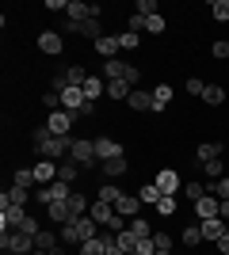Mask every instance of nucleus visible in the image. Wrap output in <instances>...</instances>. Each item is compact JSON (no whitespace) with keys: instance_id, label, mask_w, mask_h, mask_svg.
Instances as JSON below:
<instances>
[{"instance_id":"f257e3e1","label":"nucleus","mask_w":229,"mask_h":255,"mask_svg":"<svg viewBox=\"0 0 229 255\" xmlns=\"http://www.w3.org/2000/svg\"><path fill=\"white\" fill-rule=\"evenodd\" d=\"M0 248L4 252H11V255H31L34 252V236H27L23 229H4V236H0Z\"/></svg>"},{"instance_id":"f03ea898","label":"nucleus","mask_w":229,"mask_h":255,"mask_svg":"<svg viewBox=\"0 0 229 255\" xmlns=\"http://www.w3.org/2000/svg\"><path fill=\"white\" fill-rule=\"evenodd\" d=\"M69 160H73V164H84V168H92V164H96V141L73 137V145H69Z\"/></svg>"},{"instance_id":"7ed1b4c3","label":"nucleus","mask_w":229,"mask_h":255,"mask_svg":"<svg viewBox=\"0 0 229 255\" xmlns=\"http://www.w3.org/2000/svg\"><path fill=\"white\" fill-rule=\"evenodd\" d=\"M73 122H76V111H54V115L46 118V126H50V133H57V137H73Z\"/></svg>"},{"instance_id":"20e7f679","label":"nucleus","mask_w":229,"mask_h":255,"mask_svg":"<svg viewBox=\"0 0 229 255\" xmlns=\"http://www.w3.org/2000/svg\"><path fill=\"white\" fill-rule=\"evenodd\" d=\"M103 76H107V80H126V84L134 88V80H138V69H134V65H126V61H119V57H115V61H103Z\"/></svg>"},{"instance_id":"39448f33","label":"nucleus","mask_w":229,"mask_h":255,"mask_svg":"<svg viewBox=\"0 0 229 255\" xmlns=\"http://www.w3.org/2000/svg\"><path fill=\"white\" fill-rule=\"evenodd\" d=\"M65 31H69V34H84V38H92V42H99V38H103V31H99V19H84V23L65 19Z\"/></svg>"},{"instance_id":"423d86ee","label":"nucleus","mask_w":229,"mask_h":255,"mask_svg":"<svg viewBox=\"0 0 229 255\" xmlns=\"http://www.w3.org/2000/svg\"><path fill=\"white\" fill-rule=\"evenodd\" d=\"M153 183L161 187V194H180V191H184V179H180V171H172V168H164Z\"/></svg>"},{"instance_id":"0eeeda50","label":"nucleus","mask_w":229,"mask_h":255,"mask_svg":"<svg viewBox=\"0 0 229 255\" xmlns=\"http://www.w3.org/2000/svg\"><path fill=\"white\" fill-rule=\"evenodd\" d=\"M69 145H73V137H57V133H54V137L46 141V145H42L38 152H42L46 160H61V156L69 152Z\"/></svg>"},{"instance_id":"6e6552de","label":"nucleus","mask_w":229,"mask_h":255,"mask_svg":"<svg viewBox=\"0 0 229 255\" xmlns=\"http://www.w3.org/2000/svg\"><path fill=\"white\" fill-rule=\"evenodd\" d=\"M96 141V160L103 164V160H115V156H122V145L115 137H92Z\"/></svg>"},{"instance_id":"1a4fd4ad","label":"nucleus","mask_w":229,"mask_h":255,"mask_svg":"<svg viewBox=\"0 0 229 255\" xmlns=\"http://www.w3.org/2000/svg\"><path fill=\"white\" fill-rule=\"evenodd\" d=\"M73 221H76V236H80V244H84V240H96V236H99V221L92 217V213H84V217H73Z\"/></svg>"},{"instance_id":"9d476101","label":"nucleus","mask_w":229,"mask_h":255,"mask_svg":"<svg viewBox=\"0 0 229 255\" xmlns=\"http://www.w3.org/2000/svg\"><path fill=\"white\" fill-rule=\"evenodd\" d=\"M119 50H122L119 34H103V38L96 42V53L103 57V61H115V57H119Z\"/></svg>"},{"instance_id":"9b49d317","label":"nucleus","mask_w":229,"mask_h":255,"mask_svg":"<svg viewBox=\"0 0 229 255\" xmlns=\"http://www.w3.org/2000/svg\"><path fill=\"white\" fill-rule=\"evenodd\" d=\"M138 210H142V198H138V194H122L119 202H115V213H119V217H126V221H134V217H138Z\"/></svg>"},{"instance_id":"f8f14e48","label":"nucleus","mask_w":229,"mask_h":255,"mask_svg":"<svg viewBox=\"0 0 229 255\" xmlns=\"http://www.w3.org/2000/svg\"><path fill=\"white\" fill-rule=\"evenodd\" d=\"M27 217H31V213L23 210V206H8V210H0V225H4L8 233H11V229H19Z\"/></svg>"},{"instance_id":"ddd939ff","label":"nucleus","mask_w":229,"mask_h":255,"mask_svg":"<svg viewBox=\"0 0 229 255\" xmlns=\"http://www.w3.org/2000/svg\"><path fill=\"white\" fill-rule=\"evenodd\" d=\"M199 229H203V240H214V244H218L222 236L229 233V225L222 221V217H210V221H199Z\"/></svg>"},{"instance_id":"4468645a","label":"nucleus","mask_w":229,"mask_h":255,"mask_svg":"<svg viewBox=\"0 0 229 255\" xmlns=\"http://www.w3.org/2000/svg\"><path fill=\"white\" fill-rule=\"evenodd\" d=\"M31 198H34L31 191H23V187H11V191L0 194V210H8V206H27Z\"/></svg>"},{"instance_id":"2eb2a0df","label":"nucleus","mask_w":229,"mask_h":255,"mask_svg":"<svg viewBox=\"0 0 229 255\" xmlns=\"http://www.w3.org/2000/svg\"><path fill=\"white\" fill-rule=\"evenodd\" d=\"M218 210H222V202L214 198V194H203L195 202V213H199V221H210V217H218Z\"/></svg>"},{"instance_id":"dca6fc26","label":"nucleus","mask_w":229,"mask_h":255,"mask_svg":"<svg viewBox=\"0 0 229 255\" xmlns=\"http://www.w3.org/2000/svg\"><path fill=\"white\" fill-rule=\"evenodd\" d=\"M34 179H38V187H50V183H57V164H54V160L34 164Z\"/></svg>"},{"instance_id":"f3484780","label":"nucleus","mask_w":229,"mask_h":255,"mask_svg":"<svg viewBox=\"0 0 229 255\" xmlns=\"http://www.w3.org/2000/svg\"><path fill=\"white\" fill-rule=\"evenodd\" d=\"M61 46H65V42H61V34H57V31H42V34H38V50L50 53V57L61 53Z\"/></svg>"},{"instance_id":"a211bd4d","label":"nucleus","mask_w":229,"mask_h":255,"mask_svg":"<svg viewBox=\"0 0 229 255\" xmlns=\"http://www.w3.org/2000/svg\"><path fill=\"white\" fill-rule=\"evenodd\" d=\"M84 103H88L84 88H65V92H61V107H65V111H80Z\"/></svg>"},{"instance_id":"6ab92c4d","label":"nucleus","mask_w":229,"mask_h":255,"mask_svg":"<svg viewBox=\"0 0 229 255\" xmlns=\"http://www.w3.org/2000/svg\"><path fill=\"white\" fill-rule=\"evenodd\" d=\"M126 168H130V164H126V156H115V160H103V164H99V171H103L107 179H119V175H126Z\"/></svg>"},{"instance_id":"aec40b11","label":"nucleus","mask_w":229,"mask_h":255,"mask_svg":"<svg viewBox=\"0 0 229 255\" xmlns=\"http://www.w3.org/2000/svg\"><path fill=\"white\" fill-rule=\"evenodd\" d=\"M103 92H107V80H99V76H88V80H84V99H88V103H96Z\"/></svg>"},{"instance_id":"412c9836","label":"nucleus","mask_w":229,"mask_h":255,"mask_svg":"<svg viewBox=\"0 0 229 255\" xmlns=\"http://www.w3.org/2000/svg\"><path fill=\"white\" fill-rule=\"evenodd\" d=\"M126 103H130V111H153V92H138V88H134Z\"/></svg>"},{"instance_id":"4be33fe9","label":"nucleus","mask_w":229,"mask_h":255,"mask_svg":"<svg viewBox=\"0 0 229 255\" xmlns=\"http://www.w3.org/2000/svg\"><path fill=\"white\" fill-rule=\"evenodd\" d=\"M46 217H50V221H57V225L73 221V213H69V202H54V206H46Z\"/></svg>"},{"instance_id":"5701e85b","label":"nucleus","mask_w":229,"mask_h":255,"mask_svg":"<svg viewBox=\"0 0 229 255\" xmlns=\"http://www.w3.org/2000/svg\"><path fill=\"white\" fill-rule=\"evenodd\" d=\"M195 156L203 160V164H210V160H222V145H214V141H203L195 149Z\"/></svg>"},{"instance_id":"b1692460","label":"nucleus","mask_w":229,"mask_h":255,"mask_svg":"<svg viewBox=\"0 0 229 255\" xmlns=\"http://www.w3.org/2000/svg\"><path fill=\"white\" fill-rule=\"evenodd\" d=\"M57 244H61V236H54L50 229H42V233L34 236V248H38V252H54Z\"/></svg>"},{"instance_id":"393cba45","label":"nucleus","mask_w":229,"mask_h":255,"mask_svg":"<svg viewBox=\"0 0 229 255\" xmlns=\"http://www.w3.org/2000/svg\"><path fill=\"white\" fill-rule=\"evenodd\" d=\"M168 99H172V84H157L153 88V111H164Z\"/></svg>"},{"instance_id":"a878e982","label":"nucleus","mask_w":229,"mask_h":255,"mask_svg":"<svg viewBox=\"0 0 229 255\" xmlns=\"http://www.w3.org/2000/svg\"><path fill=\"white\" fill-rule=\"evenodd\" d=\"M130 92H134V88L126 84V80H107V96H111V99H122V103H126V99H130Z\"/></svg>"},{"instance_id":"bb28decb","label":"nucleus","mask_w":229,"mask_h":255,"mask_svg":"<svg viewBox=\"0 0 229 255\" xmlns=\"http://www.w3.org/2000/svg\"><path fill=\"white\" fill-rule=\"evenodd\" d=\"M88 213H92V217H96L99 225H107L111 217H115V206H107V202H99V198H96V202H92V210H88Z\"/></svg>"},{"instance_id":"cd10ccee","label":"nucleus","mask_w":229,"mask_h":255,"mask_svg":"<svg viewBox=\"0 0 229 255\" xmlns=\"http://www.w3.org/2000/svg\"><path fill=\"white\" fill-rule=\"evenodd\" d=\"M57 236H61V244H65V248H80V236H76V221H65Z\"/></svg>"},{"instance_id":"c85d7f7f","label":"nucleus","mask_w":229,"mask_h":255,"mask_svg":"<svg viewBox=\"0 0 229 255\" xmlns=\"http://www.w3.org/2000/svg\"><path fill=\"white\" fill-rule=\"evenodd\" d=\"M11 179H15L11 187H23V191H31L34 183H38V179H34V168H19L15 175H11Z\"/></svg>"},{"instance_id":"c756f323","label":"nucleus","mask_w":229,"mask_h":255,"mask_svg":"<svg viewBox=\"0 0 229 255\" xmlns=\"http://www.w3.org/2000/svg\"><path fill=\"white\" fill-rule=\"evenodd\" d=\"M138 198H142V206H157L161 202V187H157V183H145L142 191H138Z\"/></svg>"},{"instance_id":"7c9ffc66","label":"nucleus","mask_w":229,"mask_h":255,"mask_svg":"<svg viewBox=\"0 0 229 255\" xmlns=\"http://www.w3.org/2000/svg\"><path fill=\"white\" fill-rule=\"evenodd\" d=\"M61 76H65V84H69V88H84V80H88V73H84V69H80V65H73V69H65V73H61Z\"/></svg>"},{"instance_id":"2f4dec72","label":"nucleus","mask_w":229,"mask_h":255,"mask_svg":"<svg viewBox=\"0 0 229 255\" xmlns=\"http://www.w3.org/2000/svg\"><path fill=\"white\" fill-rule=\"evenodd\" d=\"M180 194H184L187 202L195 206L199 198H203V194H207V187H203V183H195V179H191V183H184V191H180Z\"/></svg>"},{"instance_id":"473e14b6","label":"nucleus","mask_w":229,"mask_h":255,"mask_svg":"<svg viewBox=\"0 0 229 255\" xmlns=\"http://www.w3.org/2000/svg\"><path fill=\"white\" fill-rule=\"evenodd\" d=\"M122 198V191L119 187H115V183H103V187H99V202H107V206H115Z\"/></svg>"},{"instance_id":"72a5a7b5","label":"nucleus","mask_w":229,"mask_h":255,"mask_svg":"<svg viewBox=\"0 0 229 255\" xmlns=\"http://www.w3.org/2000/svg\"><path fill=\"white\" fill-rule=\"evenodd\" d=\"M76 175H80V164H73V160H69V164H57V179L61 183H73Z\"/></svg>"},{"instance_id":"f704fd0d","label":"nucleus","mask_w":229,"mask_h":255,"mask_svg":"<svg viewBox=\"0 0 229 255\" xmlns=\"http://www.w3.org/2000/svg\"><path fill=\"white\" fill-rule=\"evenodd\" d=\"M88 210H92V206L84 202V194H69V213H73V217H84Z\"/></svg>"},{"instance_id":"c9c22d12","label":"nucleus","mask_w":229,"mask_h":255,"mask_svg":"<svg viewBox=\"0 0 229 255\" xmlns=\"http://www.w3.org/2000/svg\"><path fill=\"white\" fill-rule=\"evenodd\" d=\"M203 103H210V107H218V103H226V92H222L218 84H207V92H203Z\"/></svg>"},{"instance_id":"e433bc0d","label":"nucleus","mask_w":229,"mask_h":255,"mask_svg":"<svg viewBox=\"0 0 229 255\" xmlns=\"http://www.w3.org/2000/svg\"><path fill=\"white\" fill-rule=\"evenodd\" d=\"M130 233L138 236V240H149V236H153V225L142 221V217H134V221H130Z\"/></svg>"},{"instance_id":"4c0bfd02","label":"nucleus","mask_w":229,"mask_h":255,"mask_svg":"<svg viewBox=\"0 0 229 255\" xmlns=\"http://www.w3.org/2000/svg\"><path fill=\"white\" fill-rule=\"evenodd\" d=\"M103 248H107V240L96 236V240H84V244H80V255H103Z\"/></svg>"},{"instance_id":"58836bf2","label":"nucleus","mask_w":229,"mask_h":255,"mask_svg":"<svg viewBox=\"0 0 229 255\" xmlns=\"http://www.w3.org/2000/svg\"><path fill=\"white\" fill-rule=\"evenodd\" d=\"M184 244L187 248H199V244H203V229H199V225H187V229H184Z\"/></svg>"},{"instance_id":"ea45409f","label":"nucleus","mask_w":229,"mask_h":255,"mask_svg":"<svg viewBox=\"0 0 229 255\" xmlns=\"http://www.w3.org/2000/svg\"><path fill=\"white\" fill-rule=\"evenodd\" d=\"M38 103H42L50 115H54V111H61V96H57V92H42V96H38Z\"/></svg>"},{"instance_id":"a19ab883","label":"nucleus","mask_w":229,"mask_h":255,"mask_svg":"<svg viewBox=\"0 0 229 255\" xmlns=\"http://www.w3.org/2000/svg\"><path fill=\"white\" fill-rule=\"evenodd\" d=\"M210 15L218 23H229V0H214V4H210Z\"/></svg>"},{"instance_id":"79ce46f5","label":"nucleus","mask_w":229,"mask_h":255,"mask_svg":"<svg viewBox=\"0 0 229 255\" xmlns=\"http://www.w3.org/2000/svg\"><path fill=\"white\" fill-rule=\"evenodd\" d=\"M157 213H161V217H172V213H176V194H161V202H157Z\"/></svg>"},{"instance_id":"37998d69","label":"nucleus","mask_w":229,"mask_h":255,"mask_svg":"<svg viewBox=\"0 0 229 255\" xmlns=\"http://www.w3.org/2000/svg\"><path fill=\"white\" fill-rule=\"evenodd\" d=\"M134 11H138V15H145V19L161 15V11H157V0H138V4H134Z\"/></svg>"},{"instance_id":"c03bdc74","label":"nucleus","mask_w":229,"mask_h":255,"mask_svg":"<svg viewBox=\"0 0 229 255\" xmlns=\"http://www.w3.org/2000/svg\"><path fill=\"white\" fill-rule=\"evenodd\" d=\"M119 244H122V252H126V255H134V248H138V236H134L130 229H122V233H119Z\"/></svg>"},{"instance_id":"a18cd8bd","label":"nucleus","mask_w":229,"mask_h":255,"mask_svg":"<svg viewBox=\"0 0 229 255\" xmlns=\"http://www.w3.org/2000/svg\"><path fill=\"white\" fill-rule=\"evenodd\" d=\"M153 244H157V252H172V236L164 233V229H157V233H153Z\"/></svg>"},{"instance_id":"49530a36","label":"nucleus","mask_w":229,"mask_h":255,"mask_svg":"<svg viewBox=\"0 0 229 255\" xmlns=\"http://www.w3.org/2000/svg\"><path fill=\"white\" fill-rule=\"evenodd\" d=\"M119 42H122V50H138V46H142V34L122 31V34H119Z\"/></svg>"},{"instance_id":"de8ad7c7","label":"nucleus","mask_w":229,"mask_h":255,"mask_svg":"<svg viewBox=\"0 0 229 255\" xmlns=\"http://www.w3.org/2000/svg\"><path fill=\"white\" fill-rule=\"evenodd\" d=\"M210 53H214L218 61H229V42H226V38H218V42L210 46Z\"/></svg>"},{"instance_id":"09e8293b","label":"nucleus","mask_w":229,"mask_h":255,"mask_svg":"<svg viewBox=\"0 0 229 255\" xmlns=\"http://www.w3.org/2000/svg\"><path fill=\"white\" fill-rule=\"evenodd\" d=\"M145 31H149V34H164V15H153V19H145Z\"/></svg>"},{"instance_id":"8fccbe9b","label":"nucleus","mask_w":229,"mask_h":255,"mask_svg":"<svg viewBox=\"0 0 229 255\" xmlns=\"http://www.w3.org/2000/svg\"><path fill=\"white\" fill-rule=\"evenodd\" d=\"M203 92H207V84H203L199 76H191V80H187V96H199V99H203Z\"/></svg>"},{"instance_id":"3c124183","label":"nucleus","mask_w":229,"mask_h":255,"mask_svg":"<svg viewBox=\"0 0 229 255\" xmlns=\"http://www.w3.org/2000/svg\"><path fill=\"white\" fill-rule=\"evenodd\" d=\"M134 255H157V244H153V236H149V240H138Z\"/></svg>"},{"instance_id":"603ef678","label":"nucleus","mask_w":229,"mask_h":255,"mask_svg":"<svg viewBox=\"0 0 229 255\" xmlns=\"http://www.w3.org/2000/svg\"><path fill=\"white\" fill-rule=\"evenodd\" d=\"M203 171H207L210 179H222V160H210V164H203Z\"/></svg>"},{"instance_id":"864d4df0","label":"nucleus","mask_w":229,"mask_h":255,"mask_svg":"<svg viewBox=\"0 0 229 255\" xmlns=\"http://www.w3.org/2000/svg\"><path fill=\"white\" fill-rule=\"evenodd\" d=\"M19 229H23V233H27V236H38V233H42V229H38V221H34V217H27V221H23Z\"/></svg>"},{"instance_id":"5fc2aeb1","label":"nucleus","mask_w":229,"mask_h":255,"mask_svg":"<svg viewBox=\"0 0 229 255\" xmlns=\"http://www.w3.org/2000/svg\"><path fill=\"white\" fill-rule=\"evenodd\" d=\"M92 115H96V103H84L80 111H76V118H92Z\"/></svg>"},{"instance_id":"6e6d98bb","label":"nucleus","mask_w":229,"mask_h":255,"mask_svg":"<svg viewBox=\"0 0 229 255\" xmlns=\"http://www.w3.org/2000/svg\"><path fill=\"white\" fill-rule=\"evenodd\" d=\"M65 4H69V0H46V8H50V11H65Z\"/></svg>"},{"instance_id":"4d7b16f0","label":"nucleus","mask_w":229,"mask_h":255,"mask_svg":"<svg viewBox=\"0 0 229 255\" xmlns=\"http://www.w3.org/2000/svg\"><path fill=\"white\" fill-rule=\"evenodd\" d=\"M218 255H229V233H226V236L218 240Z\"/></svg>"},{"instance_id":"13d9d810","label":"nucleus","mask_w":229,"mask_h":255,"mask_svg":"<svg viewBox=\"0 0 229 255\" xmlns=\"http://www.w3.org/2000/svg\"><path fill=\"white\" fill-rule=\"evenodd\" d=\"M218 217H222V221H229V198H226V202H222V210H218Z\"/></svg>"},{"instance_id":"bf43d9fd","label":"nucleus","mask_w":229,"mask_h":255,"mask_svg":"<svg viewBox=\"0 0 229 255\" xmlns=\"http://www.w3.org/2000/svg\"><path fill=\"white\" fill-rule=\"evenodd\" d=\"M50 255H69V248H65V244H57V248H54Z\"/></svg>"},{"instance_id":"052dcab7","label":"nucleus","mask_w":229,"mask_h":255,"mask_svg":"<svg viewBox=\"0 0 229 255\" xmlns=\"http://www.w3.org/2000/svg\"><path fill=\"white\" fill-rule=\"evenodd\" d=\"M31 255H50V252H38V248H34V252H31Z\"/></svg>"},{"instance_id":"680f3d73","label":"nucleus","mask_w":229,"mask_h":255,"mask_svg":"<svg viewBox=\"0 0 229 255\" xmlns=\"http://www.w3.org/2000/svg\"><path fill=\"white\" fill-rule=\"evenodd\" d=\"M157 255H172V252H157Z\"/></svg>"},{"instance_id":"e2e57ef3","label":"nucleus","mask_w":229,"mask_h":255,"mask_svg":"<svg viewBox=\"0 0 229 255\" xmlns=\"http://www.w3.org/2000/svg\"><path fill=\"white\" fill-rule=\"evenodd\" d=\"M8 255H11V252H8Z\"/></svg>"}]
</instances>
